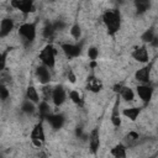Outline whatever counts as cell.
I'll return each instance as SVG.
<instances>
[{
  "label": "cell",
  "instance_id": "13",
  "mask_svg": "<svg viewBox=\"0 0 158 158\" xmlns=\"http://www.w3.org/2000/svg\"><path fill=\"white\" fill-rule=\"evenodd\" d=\"M47 120L49 121V123L53 128H60L64 123V117L62 115H49L47 117Z\"/></svg>",
  "mask_w": 158,
  "mask_h": 158
},
{
  "label": "cell",
  "instance_id": "19",
  "mask_svg": "<svg viewBox=\"0 0 158 158\" xmlns=\"http://www.w3.org/2000/svg\"><path fill=\"white\" fill-rule=\"evenodd\" d=\"M135 5L138 12H144L149 7V0H135Z\"/></svg>",
  "mask_w": 158,
  "mask_h": 158
},
{
  "label": "cell",
  "instance_id": "14",
  "mask_svg": "<svg viewBox=\"0 0 158 158\" xmlns=\"http://www.w3.org/2000/svg\"><path fill=\"white\" fill-rule=\"evenodd\" d=\"M136 79L142 83H148L149 80V67H143L136 72Z\"/></svg>",
  "mask_w": 158,
  "mask_h": 158
},
{
  "label": "cell",
  "instance_id": "15",
  "mask_svg": "<svg viewBox=\"0 0 158 158\" xmlns=\"http://www.w3.org/2000/svg\"><path fill=\"white\" fill-rule=\"evenodd\" d=\"M90 148L91 151L95 153L99 148V144H100V139H99V131L95 128L91 131V135H90Z\"/></svg>",
  "mask_w": 158,
  "mask_h": 158
},
{
  "label": "cell",
  "instance_id": "26",
  "mask_svg": "<svg viewBox=\"0 0 158 158\" xmlns=\"http://www.w3.org/2000/svg\"><path fill=\"white\" fill-rule=\"evenodd\" d=\"M70 33H72V36H73L74 38H79V37H80V35H81L79 25H74V26L72 27V30H70Z\"/></svg>",
  "mask_w": 158,
  "mask_h": 158
},
{
  "label": "cell",
  "instance_id": "3",
  "mask_svg": "<svg viewBox=\"0 0 158 158\" xmlns=\"http://www.w3.org/2000/svg\"><path fill=\"white\" fill-rule=\"evenodd\" d=\"M20 35L27 41V42H31L35 40L36 37V27L33 23H23L20 26V30H19Z\"/></svg>",
  "mask_w": 158,
  "mask_h": 158
},
{
  "label": "cell",
  "instance_id": "25",
  "mask_svg": "<svg viewBox=\"0 0 158 158\" xmlns=\"http://www.w3.org/2000/svg\"><path fill=\"white\" fill-rule=\"evenodd\" d=\"M153 38H154V32H153L152 30H148V31H146V32L142 35V40H143L144 42H152Z\"/></svg>",
  "mask_w": 158,
  "mask_h": 158
},
{
  "label": "cell",
  "instance_id": "2",
  "mask_svg": "<svg viewBox=\"0 0 158 158\" xmlns=\"http://www.w3.org/2000/svg\"><path fill=\"white\" fill-rule=\"evenodd\" d=\"M40 58H41V60L43 62V64L46 67L52 68L54 65V62H56V51H54L53 46H51V44L46 46L42 49V52L40 54Z\"/></svg>",
  "mask_w": 158,
  "mask_h": 158
},
{
  "label": "cell",
  "instance_id": "23",
  "mask_svg": "<svg viewBox=\"0 0 158 158\" xmlns=\"http://www.w3.org/2000/svg\"><path fill=\"white\" fill-rule=\"evenodd\" d=\"M54 26L53 25H47L46 27H44V30H43V36L46 37V38H49V37H52L53 36V33H54Z\"/></svg>",
  "mask_w": 158,
  "mask_h": 158
},
{
  "label": "cell",
  "instance_id": "29",
  "mask_svg": "<svg viewBox=\"0 0 158 158\" xmlns=\"http://www.w3.org/2000/svg\"><path fill=\"white\" fill-rule=\"evenodd\" d=\"M49 96H52V90H51V88L44 86L43 88V98H44V100H48Z\"/></svg>",
  "mask_w": 158,
  "mask_h": 158
},
{
  "label": "cell",
  "instance_id": "18",
  "mask_svg": "<svg viewBox=\"0 0 158 158\" xmlns=\"http://www.w3.org/2000/svg\"><path fill=\"white\" fill-rule=\"evenodd\" d=\"M111 154L117 157V158H125L126 157V152H125V147L122 144H117L112 148L111 151Z\"/></svg>",
  "mask_w": 158,
  "mask_h": 158
},
{
  "label": "cell",
  "instance_id": "31",
  "mask_svg": "<svg viewBox=\"0 0 158 158\" xmlns=\"http://www.w3.org/2000/svg\"><path fill=\"white\" fill-rule=\"evenodd\" d=\"M127 138H128L130 141H136V139L138 138V135H137L136 132H130L128 136H127Z\"/></svg>",
  "mask_w": 158,
  "mask_h": 158
},
{
  "label": "cell",
  "instance_id": "12",
  "mask_svg": "<svg viewBox=\"0 0 158 158\" xmlns=\"http://www.w3.org/2000/svg\"><path fill=\"white\" fill-rule=\"evenodd\" d=\"M132 56L138 62H147L148 60V52H147L146 47H138V48H136L133 51Z\"/></svg>",
  "mask_w": 158,
  "mask_h": 158
},
{
  "label": "cell",
  "instance_id": "5",
  "mask_svg": "<svg viewBox=\"0 0 158 158\" xmlns=\"http://www.w3.org/2000/svg\"><path fill=\"white\" fill-rule=\"evenodd\" d=\"M11 5L16 7L17 10L22 11L23 14H28L33 10V2L32 0H12Z\"/></svg>",
  "mask_w": 158,
  "mask_h": 158
},
{
  "label": "cell",
  "instance_id": "4",
  "mask_svg": "<svg viewBox=\"0 0 158 158\" xmlns=\"http://www.w3.org/2000/svg\"><path fill=\"white\" fill-rule=\"evenodd\" d=\"M31 139L36 147H40L42 144V142L44 141V131H43L42 123H37L35 126V128L31 132Z\"/></svg>",
  "mask_w": 158,
  "mask_h": 158
},
{
  "label": "cell",
  "instance_id": "6",
  "mask_svg": "<svg viewBox=\"0 0 158 158\" xmlns=\"http://www.w3.org/2000/svg\"><path fill=\"white\" fill-rule=\"evenodd\" d=\"M62 49H63V52L67 54V57H69V58L78 57V56L80 54V52H81L79 46H75V44H69V43L62 44Z\"/></svg>",
  "mask_w": 158,
  "mask_h": 158
},
{
  "label": "cell",
  "instance_id": "10",
  "mask_svg": "<svg viewBox=\"0 0 158 158\" xmlns=\"http://www.w3.org/2000/svg\"><path fill=\"white\" fill-rule=\"evenodd\" d=\"M36 74H37V78L40 80V83L42 84H47L51 79V75H49V72L46 67H38L36 69Z\"/></svg>",
  "mask_w": 158,
  "mask_h": 158
},
{
  "label": "cell",
  "instance_id": "28",
  "mask_svg": "<svg viewBox=\"0 0 158 158\" xmlns=\"http://www.w3.org/2000/svg\"><path fill=\"white\" fill-rule=\"evenodd\" d=\"M7 96H9V90L4 85H0V99L5 100L7 99Z\"/></svg>",
  "mask_w": 158,
  "mask_h": 158
},
{
  "label": "cell",
  "instance_id": "1",
  "mask_svg": "<svg viewBox=\"0 0 158 158\" xmlns=\"http://www.w3.org/2000/svg\"><path fill=\"white\" fill-rule=\"evenodd\" d=\"M104 23L107 27V31L110 35H114L120 28V14L116 10H109L102 16Z\"/></svg>",
  "mask_w": 158,
  "mask_h": 158
},
{
  "label": "cell",
  "instance_id": "32",
  "mask_svg": "<svg viewBox=\"0 0 158 158\" xmlns=\"http://www.w3.org/2000/svg\"><path fill=\"white\" fill-rule=\"evenodd\" d=\"M68 78H69V80H70L72 83H75V75H74L72 72H69V74H68Z\"/></svg>",
  "mask_w": 158,
  "mask_h": 158
},
{
  "label": "cell",
  "instance_id": "21",
  "mask_svg": "<svg viewBox=\"0 0 158 158\" xmlns=\"http://www.w3.org/2000/svg\"><path fill=\"white\" fill-rule=\"evenodd\" d=\"M40 115L43 118H47L51 115V109H49V106H48V104L46 101L40 104Z\"/></svg>",
  "mask_w": 158,
  "mask_h": 158
},
{
  "label": "cell",
  "instance_id": "9",
  "mask_svg": "<svg viewBox=\"0 0 158 158\" xmlns=\"http://www.w3.org/2000/svg\"><path fill=\"white\" fill-rule=\"evenodd\" d=\"M14 28V22L10 19H4L0 22V36L4 37L6 35H9L11 32V30Z\"/></svg>",
  "mask_w": 158,
  "mask_h": 158
},
{
  "label": "cell",
  "instance_id": "22",
  "mask_svg": "<svg viewBox=\"0 0 158 158\" xmlns=\"http://www.w3.org/2000/svg\"><path fill=\"white\" fill-rule=\"evenodd\" d=\"M22 111H25V112H27V114H32V112L35 111V106H33L32 101H30V100L25 101V102L22 104Z\"/></svg>",
  "mask_w": 158,
  "mask_h": 158
},
{
  "label": "cell",
  "instance_id": "17",
  "mask_svg": "<svg viewBox=\"0 0 158 158\" xmlns=\"http://www.w3.org/2000/svg\"><path fill=\"white\" fill-rule=\"evenodd\" d=\"M120 94H121V96L125 99V100H127V101H131V100H133V91H132V89H130V88H127V86H121V89H120V91H118Z\"/></svg>",
  "mask_w": 158,
  "mask_h": 158
},
{
  "label": "cell",
  "instance_id": "33",
  "mask_svg": "<svg viewBox=\"0 0 158 158\" xmlns=\"http://www.w3.org/2000/svg\"><path fill=\"white\" fill-rule=\"evenodd\" d=\"M120 89H121V85L118 84V85H115V89H114V90H115L116 93H118V91H120Z\"/></svg>",
  "mask_w": 158,
  "mask_h": 158
},
{
  "label": "cell",
  "instance_id": "30",
  "mask_svg": "<svg viewBox=\"0 0 158 158\" xmlns=\"http://www.w3.org/2000/svg\"><path fill=\"white\" fill-rule=\"evenodd\" d=\"M5 63H6L5 54H4V53H0V70H2V69L5 68Z\"/></svg>",
  "mask_w": 158,
  "mask_h": 158
},
{
  "label": "cell",
  "instance_id": "8",
  "mask_svg": "<svg viewBox=\"0 0 158 158\" xmlns=\"http://www.w3.org/2000/svg\"><path fill=\"white\" fill-rule=\"evenodd\" d=\"M152 88L148 86V85H138L137 86V94L139 95V98L144 101V102H148L152 98Z\"/></svg>",
  "mask_w": 158,
  "mask_h": 158
},
{
  "label": "cell",
  "instance_id": "24",
  "mask_svg": "<svg viewBox=\"0 0 158 158\" xmlns=\"http://www.w3.org/2000/svg\"><path fill=\"white\" fill-rule=\"evenodd\" d=\"M69 98L72 99L73 102H75V104H78V105H81V99H80V95H79L78 91H75V90L70 91V93H69Z\"/></svg>",
  "mask_w": 158,
  "mask_h": 158
},
{
  "label": "cell",
  "instance_id": "27",
  "mask_svg": "<svg viewBox=\"0 0 158 158\" xmlns=\"http://www.w3.org/2000/svg\"><path fill=\"white\" fill-rule=\"evenodd\" d=\"M88 56H89V58H90L91 60H95V59L98 58V56H99V51H98L95 47H91V48L88 51Z\"/></svg>",
  "mask_w": 158,
  "mask_h": 158
},
{
  "label": "cell",
  "instance_id": "11",
  "mask_svg": "<svg viewBox=\"0 0 158 158\" xmlns=\"http://www.w3.org/2000/svg\"><path fill=\"white\" fill-rule=\"evenodd\" d=\"M101 88H102L101 81L99 79H96L95 77H90L88 79V83H86V89L88 90H90L93 93H98V91L101 90Z\"/></svg>",
  "mask_w": 158,
  "mask_h": 158
},
{
  "label": "cell",
  "instance_id": "7",
  "mask_svg": "<svg viewBox=\"0 0 158 158\" xmlns=\"http://www.w3.org/2000/svg\"><path fill=\"white\" fill-rule=\"evenodd\" d=\"M52 99H53V102L54 105L59 106L64 102L65 100V93H64V89L62 86H57L53 91H52Z\"/></svg>",
  "mask_w": 158,
  "mask_h": 158
},
{
  "label": "cell",
  "instance_id": "16",
  "mask_svg": "<svg viewBox=\"0 0 158 158\" xmlns=\"http://www.w3.org/2000/svg\"><path fill=\"white\" fill-rule=\"evenodd\" d=\"M139 109L138 107H131V109H126V110H123V115L126 116V117H128L130 120H132V121H135L136 118H137V116L139 115Z\"/></svg>",
  "mask_w": 158,
  "mask_h": 158
},
{
  "label": "cell",
  "instance_id": "20",
  "mask_svg": "<svg viewBox=\"0 0 158 158\" xmlns=\"http://www.w3.org/2000/svg\"><path fill=\"white\" fill-rule=\"evenodd\" d=\"M26 96H27V99H28L30 101H32V102H37V101H38V94H37V91H36V89H35L33 86H28V88H27Z\"/></svg>",
  "mask_w": 158,
  "mask_h": 158
}]
</instances>
